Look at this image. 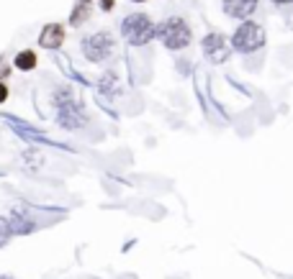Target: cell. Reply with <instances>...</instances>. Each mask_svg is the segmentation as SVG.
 Masks as SVG:
<instances>
[{"mask_svg":"<svg viewBox=\"0 0 293 279\" xmlns=\"http://www.w3.org/2000/svg\"><path fill=\"white\" fill-rule=\"evenodd\" d=\"M136 3H141V0H136Z\"/></svg>","mask_w":293,"mask_h":279,"instance_id":"2e32d148","label":"cell"},{"mask_svg":"<svg viewBox=\"0 0 293 279\" xmlns=\"http://www.w3.org/2000/svg\"><path fill=\"white\" fill-rule=\"evenodd\" d=\"M62 41H65V29H62L59 24L44 26V31H41V36H39V44H41L44 49H57Z\"/></svg>","mask_w":293,"mask_h":279,"instance_id":"ba28073f","label":"cell"},{"mask_svg":"<svg viewBox=\"0 0 293 279\" xmlns=\"http://www.w3.org/2000/svg\"><path fill=\"white\" fill-rule=\"evenodd\" d=\"M59 126H65V128H82L85 126V113L75 103H65V105H59Z\"/></svg>","mask_w":293,"mask_h":279,"instance_id":"8992f818","label":"cell"},{"mask_svg":"<svg viewBox=\"0 0 293 279\" xmlns=\"http://www.w3.org/2000/svg\"><path fill=\"white\" fill-rule=\"evenodd\" d=\"M100 8L103 11H111L113 8V0H100Z\"/></svg>","mask_w":293,"mask_h":279,"instance_id":"4fadbf2b","label":"cell"},{"mask_svg":"<svg viewBox=\"0 0 293 279\" xmlns=\"http://www.w3.org/2000/svg\"><path fill=\"white\" fill-rule=\"evenodd\" d=\"M16 67L24 69V72L34 69V67H36V54H34V52H21V54L16 57Z\"/></svg>","mask_w":293,"mask_h":279,"instance_id":"9c48e42d","label":"cell"},{"mask_svg":"<svg viewBox=\"0 0 293 279\" xmlns=\"http://www.w3.org/2000/svg\"><path fill=\"white\" fill-rule=\"evenodd\" d=\"M257 8V0H224V11L232 18H247Z\"/></svg>","mask_w":293,"mask_h":279,"instance_id":"52a82bcc","label":"cell"},{"mask_svg":"<svg viewBox=\"0 0 293 279\" xmlns=\"http://www.w3.org/2000/svg\"><path fill=\"white\" fill-rule=\"evenodd\" d=\"M232 44H234L237 52H255V49H260V46L265 44V31H262L260 24L247 21V24H242V26L234 31Z\"/></svg>","mask_w":293,"mask_h":279,"instance_id":"3957f363","label":"cell"},{"mask_svg":"<svg viewBox=\"0 0 293 279\" xmlns=\"http://www.w3.org/2000/svg\"><path fill=\"white\" fill-rule=\"evenodd\" d=\"M0 279H13V276H0Z\"/></svg>","mask_w":293,"mask_h":279,"instance_id":"9a60e30c","label":"cell"},{"mask_svg":"<svg viewBox=\"0 0 293 279\" xmlns=\"http://www.w3.org/2000/svg\"><path fill=\"white\" fill-rule=\"evenodd\" d=\"M155 36H160L162 44L168 49H173V52H178V49L191 44V29H188V24L183 18H168L165 24H160L155 29Z\"/></svg>","mask_w":293,"mask_h":279,"instance_id":"6da1fadb","label":"cell"},{"mask_svg":"<svg viewBox=\"0 0 293 279\" xmlns=\"http://www.w3.org/2000/svg\"><path fill=\"white\" fill-rule=\"evenodd\" d=\"M100 92H106V95H116L118 92V82H116V75H103L100 77Z\"/></svg>","mask_w":293,"mask_h":279,"instance_id":"30bf717a","label":"cell"},{"mask_svg":"<svg viewBox=\"0 0 293 279\" xmlns=\"http://www.w3.org/2000/svg\"><path fill=\"white\" fill-rule=\"evenodd\" d=\"M8 238H11V225H8L6 218H0V246H6Z\"/></svg>","mask_w":293,"mask_h":279,"instance_id":"8fae6325","label":"cell"},{"mask_svg":"<svg viewBox=\"0 0 293 279\" xmlns=\"http://www.w3.org/2000/svg\"><path fill=\"white\" fill-rule=\"evenodd\" d=\"M203 52L211 62H224L229 57V46H226V39L221 34H208L203 39Z\"/></svg>","mask_w":293,"mask_h":279,"instance_id":"5b68a950","label":"cell"},{"mask_svg":"<svg viewBox=\"0 0 293 279\" xmlns=\"http://www.w3.org/2000/svg\"><path fill=\"white\" fill-rule=\"evenodd\" d=\"M121 31H123V36H126V41L131 46H144L146 41L155 36V24L146 18L144 13H134V16H129L123 21Z\"/></svg>","mask_w":293,"mask_h":279,"instance_id":"7a4b0ae2","label":"cell"},{"mask_svg":"<svg viewBox=\"0 0 293 279\" xmlns=\"http://www.w3.org/2000/svg\"><path fill=\"white\" fill-rule=\"evenodd\" d=\"M6 100H8V87L0 82V103H6Z\"/></svg>","mask_w":293,"mask_h":279,"instance_id":"7c38bea8","label":"cell"},{"mask_svg":"<svg viewBox=\"0 0 293 279\" xmlns=\"http://www.w3.org/2000/svg\"><path fill=\"white\" fill-rule=\"evenodd\" d=\"M116 49V41L108 36V34H95V36H88L85 41H82V52H85V57L90 59V62H103V59H108L111 57V52Z\"/></svg>","mask_w":293,"mask_h":279,"instance_id":"277c9868","label":"cell"},{"mask_svg":"<svg viewBox=\"0 0 293 279\" xmlns=\"http://www.w3.org/2000/svg\"><path fill=\"white\" fill-rule=\"evenodd\" d=\"M275 3H283L285 6V3H293V0H275Z\"/></svg>","mask_w":293,"mask_h":279,"instance_id":"5bb4252c","label":"cell"}]
</instances>
